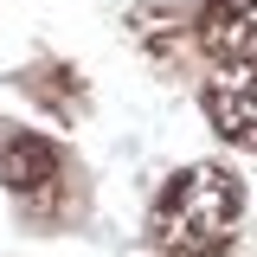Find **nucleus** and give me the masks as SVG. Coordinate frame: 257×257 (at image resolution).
<instances>
[{"mask_svg":"<svg viewBox=\"0 0 257 257\" xmlns=\"http://www.w3.org/2000/svg\"><path fill=\"white\" fill-rule=\"evenodd\" d=\"M238 212H244V187L199 161V167H180L167 187H161L155 212H148V231L167 257H219L238 231Z\"/></svg>","mask_w":257,"mask_h":257,"instance_id":"obj_1","label":"nucleus"},{"mask_svg":"<svg viewBox=\"0 0 257 257\" xmlns=\"http://www.w3.org/2000/svg\"><path fill=\"white\" fill-rule=\"evenodd\" d=\"M206 116L231 148H257V52L219 64V77L206 84Z\"/></svg>","mask_w":257,"mask_h":257,"instance_id":"obj_2","label":"nucleus"},{"mask_svg":"<svg viewBox=\"0 0 257 257\" xmlns=\"http://www.w3.org/2000/svg\"><path fill=\"white\" fill-rule=\"evenodd\" d=\"M58 174H64L58 142H45V135H26V128L0 142V180H7L13 193H45Z\"/></svg>","mask_w":257,"mask_h":257,"instance_id":"obj_4","label":"nucleus"},{"mask_svg":"<svg viewBox=\"0 0 257 257\" xmlns=\"http://www.w3.org/2000/svg\"><path fill=\"white\" fill-rule=\"evenodd\" d=\"M257 45V0H199V52L206 58H251Z\"/></svg>","mask_w":257,"mask_h":257,"instance_id":"obj_3","label":"nucleus"}]
</instances>
